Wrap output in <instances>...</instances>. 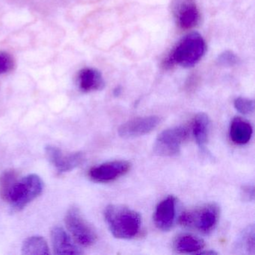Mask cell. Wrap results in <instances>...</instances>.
I'll use <instances>...</instances> for the list:
<instances>
[{
	"label": "cell",
	"instance_id": "obj_1",
	"mask_svg": "<svg viewBox=\"0 0 255 255\" xmlns=\"http://www.w3.org/2000/svg\"><path fill=\"white\" fill-rule=\"evenodd\" d=\"M104 219L110 232L116 238L129 240L139 232L141 218L135 210L118 204H110L104 210Z\"/></svg>",
	"mask_w": 255,
	"mask_h": 255
},
{
	"label": "cell",
	"instance_id": "obj_2",
	"mask_svg": "<svg viewBox=\"0 0 255 255\" xmlns=\"http://www.w3.org/2000/svg\"><path fill=\"white\" fill-rule=\"evenodd\" d=\"M206 43L198 32H191L183 38L171 51L165 62V68H171L177 64L183 68H192L204 56Z\"/></svg>",
	"mask_w": 255,
	"mask_h": 255
},
{
	"label": "cell",
	"instance_id": "obj_3",
	"mask_svg": "<svg viewBox=\"0 0 255 255\" xmlns=\"http://www.w3.org/2000/svg\"><path fill=\"white\" fill-rule=\"evenodd\" d=\"M44 189V182L39 176L30 174L16 182L5 200L14 211H20L38 198Z\"/></svg>",
	"mask_w": 255,
	"mask_h": 255
},
{
	"label": "cell",
	"instance_id": "obj_4",
	"mask_svg": "<svg viewBox=\"0 0 255 255\" xmlns=\"http://www.w3.org/2000/svg\"><path fill=\"white\" fill-rule=\"evenodd\" d=\"M219 215V206L211 203L183 212L179 218V223L185 228L207 234L214 230Z\"/></svg>",
	"mask_w": 255,
	"mask_h": 255
},
{
	"label": "cell",
	"instance_id": "obj_5",
	"mask_svg": "<svg viewBox=\"0 0 255 255\" xmlns=\"http://www.w3.org/2000/svg\"><path fill=\"white\" fill-rule=\"evenodd\" d=\"M65 222L68 231L78 244L85 247L95 244L98 239L96 231L83 218L78 208H70L65 215Z\"/></svg>",
	"mask_w": 255,
	"mask_h": 255
},
{
	"label": "cell",
	"instance_id": "obj_6",
	"mask_svg": "<svg viewBox=\"0 0 255 255\" xmlns=\"http://www.w3.org/2000/svg\"><path fill=\"white\" fill-rule=\"evenodd\" d=\"M187 137L188 130L184 127H175L165 129L156 138L153 144V151L158 156H177L180 153L182 144Z\"/></svg>",
	"mask_w": 255,
	"mask_h": 255
},
{
	"label": "cell",
	"instance_id": "obj_7",
	"mask_svg": "<svg viewBox=\"0 0 255 255\" xmlns=\"http://www.w3.org/2000/svg\"><path fill=\"white\" fill-rule=\"evenodd\" d=\"M45 154L49 162L61 174L75 169L85 160L83 152H74L70 154L64 155L59 147L53 145L46 146Z\"/></svg>",
	"mask_w": 255,
	"mask_h": 255
},
{
	"label": "cell",
	"instance_id": "obj_8",
	"mask_svg": "<svg viewBox=\"0 0 255 255\" xmlns=\"http://www.w3.org/2000/svg\"><path fill=\"white\" fill-rule=\"evenodd\" d=\"M130 167V163L128 161H112L93 167L89 171V176L93 181L108 183L125 175Z\"/></svg>",
	"mask_w": 255,
	"mask_h": 255
},
{
	"label": "cell",
	"instance_id": "obj_9",
	"mask_svg": "<svg viewBox=\"0 0 255 255\" xmlns=\"http://www.w3.org/2000/svg\"><path fill=\"white\" fill-rule=\"evenodd\" d=\"M161 118L151 116L128 121L119 128V134L124 138H135L153 131L160 124Z\"/></svg>",
	"mask_w": 255,
	"mask_h": 255
},
{
	"label": "cell",
	"instance_id": "obj_10",
	"mask_svg": "<svg viewBox=\"0 0 255 255\" xmlns=\"http://www.w3.org/2000/svg\"><path fill=\"white\" fill-rule=\"evenodd\" d=\"M173 11L181 29H192L199 23L200 12L194 0H177Z\"/></svg>",
	"mask_w": 255,
	"mask_h": 255
},
{
	"label": "cell",
	"instance_id": "obj_11",
	"mask_svg": "<svg viewBox=\"0 0 255 255\" xmlns=\"http://www.w3.org/2000/svg\"><path fill=\"white\" fill-rule=\"evenodd\" d=\"M175 207L176 198L171 195L158 204L153 219L155 225L161 231H168L172 228L175 219Z\"/></svg>",
	"mask_w": 255,
	"mask_h": 255
},
{
	"label": "cell",
	"instance_id": "obj_12",
	"mask_svg": "<svg viewBox=\"0 0 255 255\" xmlns=\"http://www.w3.org/2000/svg\"><path fill=\"white\" fill-rule=\"evenodd\" d=\"M50 235L55 255H77L83 254L68 233L61 227H54L51 230Z\"/></svg>",
	"mask_w": 255,
	"mask_h": 255
},
{
	"label": "cell",
	"instance_id": "obj_13",
	"mask_svg": "<svg viewBox=\"0 0 255 255\" xmlns=\"http://www.w3.org/2000/svg\"><path fill=\"white\" fill-rule=\"evenodd\" d=\"M77 82L80 90L85 93L102 90L105 86L101 73L92 68L82 69L79 72Z\"/></svg>",
	"mask_w": 255,
	"mask_h": 255
},
{
	"label": "cell",
	"instance_id": "obj_14",
	"mask_svg": "<svg viewBox=\"0 0 255 255\" xmlns=\"http://www.w3.org/2000/svg\"><path fill=\"white\" fill-rule=\"evenodd\" d=\"M204 246V240L192 234H180L173 242V248L178 253L197 254L203 250Z\"/></svg>",
	"mask_w": 255,
	"mask_h": 255
},
{
	"label": "cell",
	"instance_id": "obj_15",
	"mask_svg": "<svg viewBox=\"0 0 255 255\" xmlns=\"http://www.w3.org/2000/svg\"><path fill=\"white\" fill-rule=\"evenodd\" d=\"M253 129L252 125L245 119L236 117L233 119L230 128V137L237 144H247L252 138Z\"/></svg>",
	"mask_w": 255,
	"mask_h": 255
},
{
	"label": "cell",
	"instance_id": "obj_16",
	"mask_svg": "<svg viewBox=\"0 0 255 255\" xmlns=\"http://www.w3.org/2000/svg\"><path fill=\"white\" fill-rule=\"evenodd\" d=\"M210 128V121L207 114L200 113L195 116L192 123V131L200 148H204L208 141Z\"/></svg>",
	"mask_w": 255,
	"mask_h": 255
},
{
	"label": "cell",
	"instance_id": "obj_17",
	"mask_svg": "<svg viewBox=\"0 0 255 255\" xmlns=\"http://www.w3.org/2000/svg\"><path fill=\"white\" fill-rule=\"evenodd\" d=\"M255 226L250 225L245 228L237 238L234 250L240 255H255Z\"/></svg>",
	"mask_w": 255,
	"mask_h": 255
},
{
	"label": "cell",
	"instance_id": "obj_18",
	"mask_svg": "<svg viewBox=\"0 0 255 255\" xmlns=\"http://www.w3.org/2000/svg\"><path fill=\"white\" fill-rule=\"evenodd\" d=\"M21 252L25 255H50L47 241L41 236H32L26 239L22 245Z\"/></svg>",
	"mask_w": 255,
	"mask_h": 255
},
{
	"label": "cell",
	"instance_id": "obj_19",
	"mask_svg": "<svg viewBox=\"0 0 255 255\" xmlns=\"http://www.w3.org/2000/svg\"><path fill=\"white\" fill-rule=\"evenodd\" d=\"M17 175L14 170H8L2 174L0 181V191L2 198L5 199L11 188L14 186L17 181Z\"/></svg>",
	"mask_w": 255,
	"mask_h": 255
},
{
	"label": "cell",
	"instance_id": "obj_20",
	"mask_svg": "<svg viewBox=\"0 0 255 255\" xmlns=\"http://www.w3.org/2000/svg\"><path fill=\"white\" fill-rule=\"evenodd\" d=\"M15 68L14 58L6 52L0 53V75L11 72Z\"/></svg>",
	"mask_w": 255,
	"mask_h": 255
},
{
	"label": "cell",
	"instance_id": "obj_21",
	"mask_svg": "<svg viewBox=\"0 0 255 255\" xmlns=\"http://www.w3.org/2000/svg\"><path fill=\"white\" fill-rule=\"evenodd\" d=\"M234 107L243 115H250L255 110V103L246 98H238L234 101Z\"/></svg>",
	"mask_w": 255,
	"mask_h": 255
},
{
	"label": "cell",
	"instance_id": "obj_22",
	"mask_svg": "<svg viewBox=\"0 0 255 255\" xmlns=\"http://www.w3.org/2000/svg\"><path fill=\"white\" fill-rule=\"evenodd\" d=\"M239 59L237 55L231 50H226L219 55L218 62L219 65L224 67H233L237 65Z\"/></svg>",
	"mask_w": 255,
	"mask_h": 255
},
{
	"label": "cell",
	"instance_id": "obj_23",
	"mask_svg": "<svg viewBox=\"0 0 255 255\" xmlns=\"http://www.w3.org/2000/svg\"><path fill=\"white\" fill-rule=\"evenodd\" d=\"M243 199L247 201H253L255 198V189L253 186H243L241 192Z\"/></svg>",
	"mask_w": 255,
	"mask_h": 255
},
{
	"label": "cell",
	"instance_id": "obj_24",
	"mask_svg": "<svg viewBox=\"0 0 255 255\" xmlns=\"http://www.w3.org/2000/svg\"><path fill=\"white\" fill-rule=\"evenodd\" d=\"M198 255H216V252H214V251H211V250H209V251H206V252H202V251H200V252H198Z\"/></svg>",
	"mask_w": 255,
	"mask_h": 255
},
{
	"label": "cell",
	"instance_id": "obj_25",
	"mask_svg": "<svg viewBox=\"0 0 255 255\" xmlns=\"http://www.w3.org/2000/svg\"><path fill=\"white\" fill-rule=\"evenodd\" d=\"M121 92H122V89H121V88H117V89L115 90L114 95H116V96H118V95H119V94L121 93Z\"/></svg>",
	"mask_w": 255,
	"mask_h": 255
}]
</instances>
